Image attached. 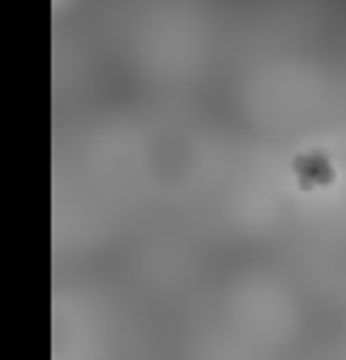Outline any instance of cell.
Segmentation results:
<instances>
[{
    "instance_id": "obj_1",
    "label": "cell",
    "mask_w": 346,
    "mask_h": 360,
    "mask_svg": "<svg viewBox=\"0 0 346 360\" xmlns=\"http://www.w3.org/2000/svg\"><path fill=\"white\" fill-rule=\"evenodd\" d=\"M292 170H295V180H299V187L302 191H316V187H329L333 184V163L326 153H302V157H295L292 163Z\"/></svg>"
}]
</instances>
